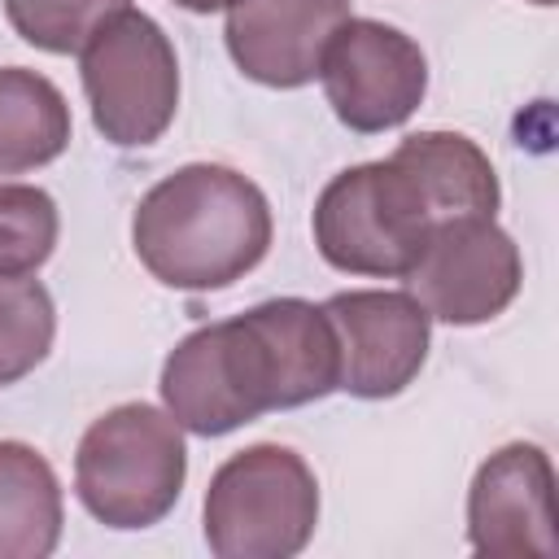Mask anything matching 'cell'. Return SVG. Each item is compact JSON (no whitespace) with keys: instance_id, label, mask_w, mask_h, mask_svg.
I'll return each instance as SVG.
<instances>
[{"instance_id":"17","label":"cell","mask_w":559,"mask_h":559,"mask_svg":"<svg viewBox=\"0 0 559 559\" xmlns=\"http://www.w3.org/2000/svg\"><path fill=\"white\" fill-rule=\"evenodd\" d=\"M57 245V205L31 183H0V275H31Z\"/></svg>"},{"instance_id":"16","label":"cell","mask_w":559,"mask_h":559,"mask_svg":"<svg viewBox=\"0 0 559 559\" xmlns=\"http://www.w3.org/2000/svg\"><path fill=\"white\" fill-rule=\"evenodd\" d=\"M127 0H4L9 26L44 52H83Z\"/></svg>"},{"instance_id":"1","label":"cell","mask_w":559,"mask_h":559,"mask_svg":"<svg viewBox=\"0 0 559 559\" xmlns=\"http://www.w3.org/2000/svg\"><path fill=\"white\" fill-rule=\"evenodd\" d=\"M341 380V349L323 306L280 297L183 336L162 367L170 419L223 437L266 411L319 402Z\"/></svg>"},{"instance_id":"14","label":"cell","mask_w":559,"mask_h":559,"mask_svg":"<svg viewBox=\"0 0 559 559\" xmlns=\"http://www.w3.org/2000/svg\"><path fill=\"white\" fill-rule=\"evenodd\" d=\"M70 144V105L35 70L0 66V175L35 170Z\"/></svg>"},{"instance_id":"7","label":"cell","mask_w":559,"mask_h":559,"mask_svg":"<svg viewBox=\"0 0 559 559\" xmlns=\"http://www.w3.org/2000/svg\"><path fill=\"white\" fill-rule=\"evenodd\" d=\"M411 297L441 323H485L520 293V249L485 214L437 223L424 253L406 271Z\"/></svg>"},{"instance_id":"13","label":"cell","mask_w":559,"mask_h":559,"mask_svg":"<svg viewBox=\"0 0 559 559\" xmlns=\"http://www.w3.org/2000/svg\"><path fill=\"white\" fill-rule=\"evenodd\" d=\"M61 537V485L44 454L0 441V559H44Z\"/></svg>"},{"instance_id":"4","label":"cell","mask_w":559,"mask_h":559,"mask_svg":"<svg viewBox=\"0 0 559 559\" xmlns=\"http://www.w3.org/2000/svg\"><path fill=\"white\" fill-rule=\"evenodd\" d=\"M319 524V485L301 454L249 445L205 489V542L223 559H288Z\"/></svg>"},{"instance_id":"19","label":"cell","mask_w":559,"mask_h":559,"mask_svg":"<svg viewBox=\"0 0 559 559\" xmlns=\"http://www.w3.org/2000/svg\"><path fill=\"white\" fill-rule=\"evenodd\" d=\"M533 4H555V0H533Z\"/></svg>"},{"instance_id":"12","label":"cell","mask_w":559,"mask_h":559,"mask_svg":"<svg viewBox=\"0 0 559 559\" xmlns=\"http://www.w3.org/2000/svg\"><path fill=\"white\" fill-rule=\"evenodd\" d=\"M393 162L415 179V188L424 192V201H428L437 223L467 218V214L493 218V210H498V175H493L489 157L467 135H454V131L406 135L397 144Z\"/></svg>"},{"instance_id":"18","label":"cell","mask_w":559,"mask_h":559,"mask_svg":"<svg viewBox=\"0 0 559 559\" xmlns=\"http://www.w3.org/2000/svg\"><path fill=\"white\" fill-rule=\"evenodd\" d=\"M175 4H183L192 13H214V9H231L236 0H175Z\"/></svg>"},{"instance_id":"10","label":"cell","mask_w":559,"mask_h":559,"mask_svg":"<svg viewBox=\"0 0 559 559\" xmlns=\"http://www.w3.org/2000/svg\"><path fill=\"white\" fill-rule=\"evenodd\" d=\"M336 349V389L354 397L402 393L428 358V310L411 293H336L323 306Z\"/></svg>"},{"instance_id":"9","label":"cell","mask_w":559,"mask_h":559,"mask_svg":"<svg viewBox=\"0 0 559 559\" xmlns=\"http://www.w3.org/2000/svg\"><path fill=\"white\" fill-rule=\"evenodd\" d=\"M467 528H472L476 555H489V559L559 555L555 472L546 450L515 441L489 454L467 493Z\"/></svg>"},{"instance_id":"2","label":"cell","mask_w":559,"mask_h":559,"mask_svg":"<svg viewBox=\"0 0 559 559\" xmlns=\"http://www.w3.org/2000/svg\"><path fill=\"white\" fill-rule=\"evenodd\" d=\"M131 240L153 280L210 293L262 262L271 245V210L245 175L201 162L144 192L131 218Z\"/></svg>"},{"instance_id":"5","label":"cell","mask_w":559,"mask_h":559,"mask_svg":"<svg viewBox=\"0 0 559 559\" xmlns=\"http://www.w3.org/2000/svg\"><path fill=\"white\" fill-rule=\"evenodd\" d=\"M432 227L424 192L393 157L341 170L314 205V245L349 275H406Z\"/></svg>"},{"instance_id":"8","label":"cell","mask_w":559,"mask_h":559,"mask_svg":"<svg viewBox=\"0 0 559 559\" xmlns=\"http://www.w3.org/2000/svg\"><path fill=\"white\" fill-rule=\"evenodd\" d=\"M323 87L332 114L349 131H389L406 122L428 87V61L419 44L384 22L349 17L323 52Z\"/></svg>"},{"instance_id":"11","label":"cell","mask_w":559,"mask_h":559,"mask_svg":"<svg viewBox=\"0 0 559 559\" xmlns=\"http://www.w3.org/2000/svg\"><path fill=\"white\" fill-rule=\"evenodd\" d=\"M349 0H236L227 13L231 61L266 87H301L319 74Z\"/></svg>"},{"instance_id":"3","label":"cell","mask_w":559,"mask_h":559,"mask_svg":"<svg viewBox=\"0 0 559 559\" xmlns=\"http://www.w3.org/2000/svg\"><path fill=\"white\" fill-rule=\"evenodd\" d=\"M188 472V450L179 424L157 406L127 402L100 415L74 454V485L83 507L109 528L157 524Z\"/></svg>"},{"instance_id":"6","label":"cell","mask_w":559,"mask_h":559,"mask_svg":"<svg viewBox=\"0 0 559 559\" xmlns=\"http://www.w3.org/2000/svg\"><path fill=\"white\" fill-rule=\"evenodd\" d=\"M83 92L105 140L122 148L153 144L179 105V66L166 31L135 9L109 17L83 48Z\"/></svg>"},{"instance_id":"15","label":"cell","mask_w":559,"mask_h":559,"mask_svg":"<svg viewBox=\"0 0 559 559\" xmlns=\"http://www.w3.org/2000/svg\"><path fill=\"white\" fill-rule=\"evenodd\" d=\"M52 328L48 288L26 275H0V384H13L44 362Z\"/></svg>"}]
</instances>
